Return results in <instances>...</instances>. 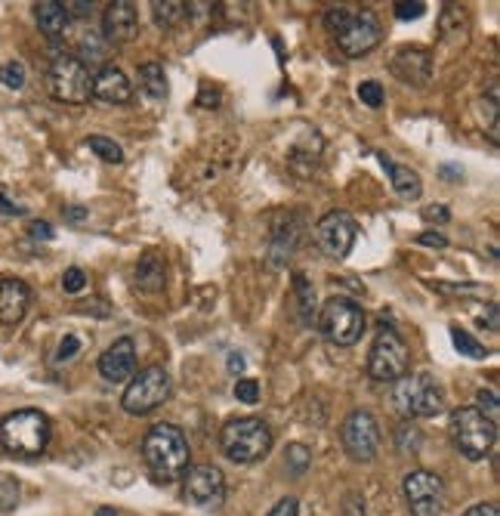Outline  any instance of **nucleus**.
Instances as JSON below:
<instances>
[{"instance_id":"nucleus-15","label":"nucleus","mask_w":500,"mask_h":516,"mask_svg":"<svg viewBox=\"0 0 500 516\" xmlns=\"http://www.w3.org/2000/svg\"><path fill=\"white\" fill-rule=\"evenodd\" d=\"M393 75L401 83H411V87H426L433 77V56L424 47H399L389 62Z\"/></svg>"},{"instance_id":"nucleus-32","label":"nucleus","mask_w":500,"mask_h":516,"mask_svg":"<svg viewBox=\"0 0 500 516\" xmlns=\"http://www.w3.org/2000/svg\"><path fill=\"white\" fill-rule=\"evenodd\" d=\"M395 445H399L401 455H414V451L420 449V430L414 427V424H401V427L395 430Z\"/></svg>"},{"instance_id":"nucleus-38","label":"nucleus","mask_w":500,"mask_h":516,"mask_svg":"<svg viewBox=\"0 0 500 516\" xmlns=\"http://www.w3.org/2000/svg\"><path fill=\"white\" fill-rule=\"evenodd\" d=\"M426 12V4L424 0H414V4H395V19H401V22H411V19H420Z\"/></svg>"},{"instance_id":"nucleus-2","label":"nucleus","mask_w":500,"mask_h":516,"mask_svg":"<svg viewBox=\"0 0 500 516\" xmlns=\"http://www.w3.org/2000/svg\"><path fill=\"white\" fill-rule=\"evenodd\" d=\"M50 417L37 409L12 411L0 421V449L19 457H35L50 445Z\"/></svg>"},{"instance_id":"nucleus-6","label":"nucleus","mask_w":500,"mask_h":516,"mask_svg":"<svg viewBox=\"0 0 500 516\" xmlns=\"http://www.w3.org/2000/svg\"><path fill=\"white\" fill-rule=\"evenodd\" d=\"M451 440L466 461H482L497 440V424L488 421L479 409H457L451 415Z\"/></svg>"},{"instance_id":"nucleus-14","label":"nucleus","mask_w":500,"mask_h":516,"mask_svg":"<svg viewBox=\"0 0 500 516\" xmlns=\"http://www.w3.org/2000/svg\"><path fill=\"white\" fill-rule=\"evenodd\" d=\"M183 498L192 507H217L226 498V476L213 464H198L186 470Z\"/></svg>"},{"instance_id":"nucleus-24","label":"nucleus","mask_w":500,"mask_h":516,"mask_svg":"<svg viewBox=\"0 0 500 516\" xmlns=\"http://www.w3.org/2000/svg\"><path fill=\"white\" fill-rule=\"evenodd\" d=\"M139 90L152 102L167 99V93H171V83H167L164 66H158V62H146V66H139Z\"/></svg>"},{"instance_id":"nucleus-46","label":"nucleus","mask_w":500,"mask_h":516,"mask_svg":"<svg viewBox=\"0 0 500 516\" xmlns=\"http://www.w3.org/2000/svg\"><path fill=\"white\" fill-rule=\"evenodd\" d=\"M62 6L68 16H87V12L93 10V4H87V0H71V4H62Z\"/></svg>"},{"instance_id":"nucleus-23","label":"nucleus","mask_w":500,"mask_h":516,"mask_svg":"<svg viewBox=\"0 0 500 516\" xmlns=\"http://www.w3.org/2000/svg\"><path fill=\"white\" fill-rule=\"evenodd\" d=\"M380 158V164L386 167V173H389V179H393V189H395V195L399 198H405V202H417L420 198V192H424V183H420V177L411 171V167H405V164H395V161H389L386 155H377Z\"/></svg>"},{"instance_id":"nucleus-25","label":"nucleus","mask_w":500,"mask_h":516,"mask_svg":"<svg viewBox=\"0 0 500 516\" xmlns=\"http://www.w3.org/2000/svg\"><path fill=\"white\" fill-rule=\"evenodd\" d=\"M294 294H297V313H300L303 325L315 322V288L306 279V273H294Z\"/></svg>"},{"instance_id":"nucleus-50","label":"nucleus","mask_w":500,"mask_h":516,"mask_svg":"<svg viewBox=\"0 0 500 516\" xmlns=\"http://www.w3.org/2000/svg\"><path fill=\"white\" fill-rule=\"evenodd\" d=\"M441 173H445V177H460V171H454V167H441Z\"/></svg>"},{"instance_id":"nucleus-27","label":"nucleus","mask_w":500,"mask_h":516,"mask_svg":"<svg viewBox=\"0 0 500 516\" xmlns=\"http://www.w3.org/2000/svg\"><path fill=\"white\" fill-rule=\"evenodd\" d=\"M309 464H313V451H309L306 445H300V442L288 445V455H284V467H288V473L294 476V480L306 476Z\"/></svg>"},{"instance_id":"nucleus-45","label":"nucleus","mask_w":500,"mask_h":516,"mask_svg":"<svg viewBox=\"0 0 500 516\" xmlns=\"http://www.w3.org/2000/svg\"><path fill=\"white\" fill-rule=\"evenodd\" d=\"M424 220L426 223H448L451 220V214H448L445 204H436V208H424Z\"/></svg>"},{"instance_id":"nucleus-37","label":"nucleus","mask_w":500,"mask_h":516,"mask_svg":"<svg viewBox=\"0 0 500 516\" xmlns=\"http://www.w3.org/2000/svg\"><path fill=\"white\" fill-rule=\"evenodd\" d=\"M476 402H479V411H482L488 421H495L497 424V393L495 390H479V396H476Z\"/></svg>"},{"instance_id":"nucleus-34","label":"nucleus","mask_w":500,"mask_h":516,"mask_svg":"<svg viewBox=\"0 0 500 516\" xmlns=\"http://www.w3.org/2000/svg\"><path fill=\"white\" fill-rule=\"evenodd\" d=\"M87 288V273L81 266H71L62 273V291L65 294H81Z\"/></svg>"},{"instance_id":"nucleus-49","label":"nucleus","mask_w":500,"mask_h":516,"mask_svg":"<svg viewBox=\"0 0 500 516\" xmlns=\"http://www.w3.org/2000/svg\"><path fill=\"white\" fill-rule=\"evenodd\" d=\"M87 217V208H65V220L68 223H81Z\"/></svg>"},{"instance_id":"nucleus-48","label":"nucleus","mask_w":500,"mask_h":516,"mask_svg":"<svg viewBox=\"0 0 500 516\" xmlns=\"http://www.w3.org/2000/svg\"><path fill=\"white\" fill-rule=\"evenodd\" d=\"M244 365H248V362H244L242 353H229V371H232V374H242V371H244Z\"/></svg>"},{"instance_id":"nucleus-47","label":"nucleus","mask_w":500,"mask_h":516,"mask_svg":"<svg viewBox=\"0 0 500 516\" xmlns=\"http://www.w3.org/2000/svg\"><path fill=\"white\" fill-rule=\"evenodd\" d=\"M464 516H500V507L497 504H476V507H470Z\"/></svg>"},{"instance_id":"nucleus-26","label":"nucleus","mask_w":500,"mask_h":516,"mask_svg":"<svg viewBox=\"0 0 500 516\" xmlns=\"http://www.w3.org/2000/svg\"><path fill=\"white\" fill-rule=\"evenodd\" d=\"M186 6L183 0H155L152 4V19L158 28H173L186 19Z\"/></svg>"},{"instance_id":"nucleus-36","label":"nucleus","mask_w":500,"mask_h":516,"mask_svg":"<svg viewBox=\"0 0 500 516\" xmlns=\"http://www.w3.org/2000/svg\"><path fill=\"white\" fill-rule=\"evenodd\" d=\"M235 399H238V402H244V405L259 402V384L253 377H242L235 384Z\"/></svg>"},{"instance_id":"nucleus-31","label":"nucleus","mask_w":500,"mask_h":516,"mask_svg":"<svg viewBox=\"0 0 500 516\" xmlns=\"http://www.w3.org/2000/svg\"><path fill=\"white\" fill-rule=\"evenodd\" d=\"M0 83L10 90H22L25 87V66L19 60H10L0 66Z\"/></svg>"},{"instance_id":"nucleus-33","label":"nucleus","mask_w":500,"mask_h":516,"mask_svg":"<svg viewBox=\"0 0 500 516\" xmlns=\"http://www.w3.org/2000/svg\"><path fill=\"white\" fill-rule=\"evenodd\" d=\"M359 99H361V106H368V108H380L383 99H386L383 83L380 81H361L359 83Z\"/></svg>"},{"instance_id":"nucleus-5","label":"nucleus","mask_w":500,"mask_h":516,"mask_svg":"<svg viewBox=\"0 0 500 516\" xmlns=\"http://www.w3.org/2000/svg\"><path fill=\"white\" fill-rule=\"evenodd\" d=\"M393 402L405 417H436L445 409V393L433 374H405L393 384Z\"/></svg>"},{"instance_id":"nucleus-21","label":"nucleus","mask_w":500,"mask_h":516,"mask_svg":"<svg viewBox=\"0 0 500 516\" xmlns=\"http://www.w3.org/2000/svg\"><path fill=\"white\" fill-rule=\"evenodd\" d=\"M35 22L50 41H60V37L68 35L71 16L65 12L60 0H41V4H35Z\"/></svg>"},{"instance_id":"nucleus-20","label":"nucleus","mask_w":500,"mask_h":516,"mask_svg":"<svg viewBox=\"0 0 500 516\" xmlns=\"http://www.w3.org/2000/svg\"><path fill=\"white\" fill-rule=\"evenodd\" d=\"M300 235H303V220L294 214H288V223L284 226H275V229L269 232V254H266L269 269L288 266V260L294 257L297 244H300Z\"/></svg>"},{"instance_id":"nucleus-17","label":"nucleus","mask_w":500,"mask_h":516,"mask_svg":"<svg viewBox=\"0 0 500 516\" xmlns=\"http://www.w3.org/2000/svg\"><path fill=\"white\" fill-rule=\"evenodd\" d=\"M139 31V12L130 0H115L102 12V35L112 44H127Z\"/></svg>"},{"instance_id":"nucleus-12","label":"nucleus","mask_w":500,"mask_h":516,"mask_svg":"<svg viewBox=\"0 0 500 516\" xmlns=\"http://www.w3.org/2000/svg\"><path fill=\"white\" fill-rule=\"evenodd\" d=\"M401 492L414 516H441L445 511V482L430 470H411L401 482Z\"/></svg>"},{"instance_id":"nucleus-8","label":"nucleus","mask_w":500,"mask_h":516,"mask_svg":"<svg viewBox=\"0 0 500 516\" xmlns=\"http://www.w3.org/2000/svg\"><path fill=\"white\" fill-rule=\"evenodd\" d=\"M47 90L65 106H83L90 99V68L71 53L53 56L47 68Z\"/></svg>"},{"instance_id":"nucleus-3","label":"nucleus","mask_w":500,"mask_h":516,"mask_svg":"<svg viewBox=\"0 0 500 516\" xmlns=\"http://www.w3.org/2000/svg\"><path fill=\"white\" fill-rule=\"evenodd\" d=\"M219 449L229 461L253 464L269 455L272 449V430L263 417H235L219 430Z\"/></svg>"},{"instance_id":"nucleus-19","label":"nucleus","mask_w":500,"mask_h":516,"mask_svg":"<svg viewBox=\"0 0 500 516\" xmlns=\"http://www.w3.org/2000/svg\"><path fill=\"white\" fill-rule=\"evenodd\" d=\"M31 300H35V294L22 279H12V275L0 279V322L4 325H19L28 315Z\"/></svg>"},{"instance_id":"nucleus-7","label":"nucleus","mask_w":500,"mask_h":516,"mask_svg":"<svg viewBox=\"0 0 500 516\" xmlns=\"http://www.w3.org/2000/svg\"><path fill=\"white\" fill-rule=\"evenodd\" d=\"M368 374L377 384H395L399 377L411 374V353H408V344L395 328H380L371 346V356H368Z\"/></svg>"},{"instance_id":"nucleus-35","label":"nucleus","mask_w":500,"mask_h":516,"mask_svg":"<svg viewBox=\"0 0 500 516\" xmlns=\"http://www.w3.org/2000/svg\"><path fill=\"white\" fill-rule=\"evenodd\" d=\"M102 56H106V50H102L99 37H96V35H83L81 56H77V60H81L83 66H87V62H102Z\"/></svg>"},{"instance_id":"nucleus-30","label":"nucleus","mask_w":500,"mask_h":516,"mask_svg":"<svg viewBox=\"0 0 500 516\" xmlns=\"http://www.w3.org/2000/svg\"><path fill=\"white\" fill-rule=\"evenodd\" d=\"M87 146L93 148L96 155H99L102 161H108V164H121L124 161V148H121L115 139H106V137H90Z\"/></svg>"},{"instance_id":"nucleus-4","label":"nucleus","mask_w":500,"mask_h":516,"mask_svg":"<svg viewBox=\"0 0 500 516\" xmlns=\"http://www.w3.org/2000/svg\"><path fill=\"white\" fill-rule=\"evenodd\" d=\"M315 322H318V328H321L324 337L337 346L359 344L361 334H365V328H368L365 309L355 300H349V297H328V300L321 303V309H318Z\"/></svg>"},{"instance_id":"nucleus-1","label":"nucleus","mask_w":500,"mask_h":516,"mask_svg":"<svg viewBox=\"0 0 500 516\" xmlns=\"http://www.w3.org/2000/svg\"><path fill=\"white\" fill-rule=\"evenodd\" d=\"M142 457L158 480L173 482L188 470V440L173 424H155L142 440Z\"/></svg>"},{"instance_id":"nucleus-16","label":"nucleus","mask_w":500,"mask_h":516,"mask_svg":"<svg viewBox=\"0 0 500 516\" xmlns=\"http://www.w3.org/2000/svg\"><path fill=\"white\" fill-rule=\"evenodd\" d=\"M90 96L108 102V106H124V102L133 99V83L118 66H102L90 77Z\"/></svg>"},{"instance_id":"nucleus-40","label":"nucleus","mask_w":500,"mask_h":516,"mask_svg":"<svg viewBox=\"0 0 500 516\" xmlns=\"http://www.w3.org/2000/svg\"><path fill=\"white\" fill-rule=\"evenodd\" d=\"M0 214H4V217H25V214H28V208H25V204H19V202H12L10 192L0 186Z\"/></svg>"},{"instance_id":"nucleus-11","label":"nucleus","mask_w":500,"mask_h":516,"mask_svg":"<svg viewBox=\"0 0 500 516\" xmlns=\"http://www.w3.org/2000/svg\"><path fill=\"white\" fill-rule=\"evenodd\" d=\"M334 37H337V47H340L343 56L359 60V56L371 53L377 44L383 41V28H380V22H377V16L371 10L349 12L346 22L334 31Z\"/></svg>"},{"instance_id":"nucleus-29","label":"nucleus","mask_w":500,"mask_h":516,"mask_svg":"<svg viewBox=\"0 0 500 516\" xmlns=\"http://www.w3.org/2000/svg\"><path fill=\"white\" fill-rule=\"evenodd\" d=\"M19 495H22V488H19V480H16V476L0 473V513L16 511Z\"/></svg>"},{"instance_id":"nucleus-22","label":"nucleus","mask_w":500,"mask_h":516,"mask_svg":"<svg viewBox=\"0 0 500 516\" xmlns=\"http://www.w3.org/2000/svg\"><path fill=\"white\" fill-rule=\"evenodd\" d=\"M133 275H136V288H139L142 294H161L167 285V266H164V260H161V254H155V250L139 257Z\"/></svg>"},{"instance_id":"nucleus-41","label":"nucleus","mask_w":500,"mask_h":516,"mask_svg":"<svg viewBox=\"0 0 500 516\" xmlns=\"http://www.w3.org/2000/svg\"><path fill=\"white\" fill-rule=\"evenodd\" d=\"M343 516H365V498L359 492H349L343 498Z\"/></svg>"},{"instance_id":"nucleus-43","label":"nucleus","mask_w":500,"mask_h":516,"mask_svg":"<svg viewBox=\"0 0 500 516\" xmlns=\"http://www.w3.org/2000/svg\"><path fill=\"white\" fill-rule=\"evenodd\" d=\"M28 235H31V238H37V242H50V238H53L56 232H53V226H50V223H44V220H31V226H28Z\"/></svg>"},{"instance_id":"nucleus-28","label":"nucleus","mask_w":500,"mask_h":516,"mask_svg":"<svg viewBox=\"0 0 500 516\" xmlns=\"http://www.w3.org/2000/svg\"><path fill=\"white\" fill-rule=\"evenodd\" d=\"M451 340H454V346L464 353V356H470V359H485V356H488V350H485V346L479 344L472 334H466L464 328H457V325L451 328Z\"/></svg>"},{"instance_id":"nucleus-51","label":"nucleus","mask_w":500,"mask_h":516,"mask_svg":"<svg viewBox=\"0 0 500 516\" xmlns=\"http://www.w3.org/2000/svg\"><path fill=\"white\" fill-rule=\"evenodd\" d=\"M96 516H115L112 511H99V513H96Z\"/></svg>"},{"instance_id":"nucleus-13","label":"nucleus","mask_w":500,"mask_h":516,"mask_svg":"<svg viewBox=\"0 0 500 516\" xmlns=\"http://www.w3.org/2000/svg\"><path fill=\"white\" fill-rule=\"evenodd\" d=\"M355 235H359V223H355L346 210H330V214H324L315 226L318 248L328 257H334V260H343V257L353 250Z\"/></svg>"},{"instance_id":"nucleus-42","label":"nucleus","mask_w":500,"mask_h":516,"mask_svg":"<svg viewBox=\"0 0 500 516\" xmlns=\"http://www.w3.org/2000/svg\"><path fill=\"white\" fill-rule=\"evenodd\" d=\"M297 513H300V501H297V498H282L266 516H297Z\"/></svg>"},{"instance_id":"nucleus-18","label":"nucleus","mask_w":500,"mask_h":516,"mask_svg":"<svg viewBox=\"0 0 500 516\" xmlns=\"http://www.w3.org/2000/svg\"><path fill=\"white\" fill-rule=\"evenodd\" d=\"M99 374L108 384H124L136 374V344L130 337H121L99 356Z\"/></svg>"},{"instance_id":"nucleus-44","label":"nucleus","mask_w":500,"mask_h":516,"mask_svg":"<svg viewBox=\"0 0 500 516\" xmlns=\"http://www.w3.org/2000/svg\"><path fill=\"white\" fill-rule=\"evenodd\" d=\"M417 244H424V248H448V238L441 235V232H420L417 235Z\"/></svg>"},{"instance_id":"nucleus-10","label":"nucleus","mask_w":500,"mask_h":516,"mask_svg":"<svg viewBox=\"0 0 500 516\" xmlns=\"http://www.w3.org/2000/svg\"><path fill=\"white\" fill-rule=\"evenodd\" d=\"M340 442H343V451H346L353 461L359 464H368L377 457L380 451V424L371 411L365 409H355L346 415L340 427Z\"/></svg>"},{"instance_id":"nucleus-9","label":"nucleus","mask_w":500,"mask_h":516,"mask_svg":"<svg viewBox=\"0 0 500 516\" xmlns=\"http://www.w3.org/2000/svg\"><path fill=\"white\" fill-rule=\"evenodd\" d=\"M171 374H167L164 365H148L139 374H133L124 396H121V405H124L127 415H148L171 399Z\"/></svg>"},{"instance_id":"nucleus-39","label":"nucleus","mask_w":500,"mask_h":516,"mask_svg":"<svg viewBox=\"0 0 500 516\" xmlns=\"http://www.w3.org/2000/svg\"><path fill=\"white\" fill-rule=\"evenodd\" d=\"M77 353H81V340H77L75 334H65L60 350H56V362H71Z\"/></svg>"}]
</instances>
